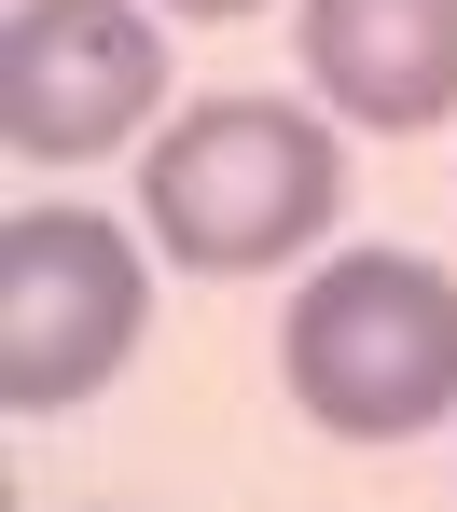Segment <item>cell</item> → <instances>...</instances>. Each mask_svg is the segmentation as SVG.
Here are the masks:
<instances>
[{"instance_id": "obj_1", "label": "cell", "mask_w": 457, "mask_h": 512, "mask_svg": "<svg viewBox=\"0 0 457 512\" xmlns=\"http://www.w3.org/2000/svg\"><path fill=\"white\" fill-rule=\"evenodd\" d=\"M333 208H347V139L277 97H194L139 153V222L181 277H264V263L319 250Z\"/></svg>"}, {"instance_id": "obj_2", "label": "cell", "mask_w": 457, "mask_h": 512, "mask_svg": "<svg viewBox=\"0 0 457 512\" xmlns=\"http://www.w3.org/2000/svg\"><path fill=\"white\" fill-rule=\"evenodd\" d=\"M277 374L333 443L444 429L457 416V277L430 250H333L277 319Z\"/></svg>"}, {"instance_id": "obj_3", "label": "cell", "mask_w": 457, "mask_h": 512, "mask_svg": "<svg viewBox=\"0 0 457 512\" xmlns=\"http://www.w3.org/2000/svg\"><path fill=\"white\" fill-rule=\"evenodd\" d=\"M153 333V263L97 208H14L0 222V402L70 416L97 402Z\"/></svg>"}, {"instance_id": "obj_4", "label": "cell", "mask_w": 457, "mask_h": 512, "mask_svg": "<svg viewBox=\"0 0 457 512\" xmlns=\"http://www.w3.org/2000/svg\"><path fill=\"white\" fill-rule=\"evenodd\" d=\"M167 111V28L139 0H14L0 28V139L28 167H97Z\"/></svg>"}, {"instance_id": "obj_5", "label": "cell", "mask_w": 457, "mask_h": 512, "mask_svg": "<svg viewBox=\"0 0 457 512\" xmlns=\"http://www.w3.org/2000/svg\"><path fill=\"white\" fill-rule=\"evenodd\" d=\"M305 84L374 139L457 111V0H305Z\"/></svg>"}, {"instance_id": "obj_6", "label": "cell", "mask_w": 457, "mask_h": 512, "mask_svg": "<svg viewBox=\"0 0 457 512\" xmlns=\"http://www.w3.org/2000/svg\"><path fill=\"white\" fill-rule=\"evenodd\" d=\"M167 14H208V28H236V14H264V0H167Z\"/></svg>"}]
</instances>
